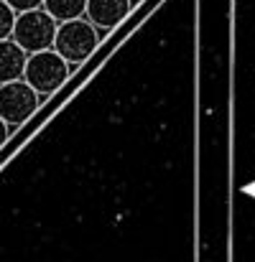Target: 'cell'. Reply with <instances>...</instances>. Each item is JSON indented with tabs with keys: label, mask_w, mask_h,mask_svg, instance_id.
Listing matches in <instances>:
<instances>
[{
	"label": "cell",
	"mask_w": 255,
	"mask_h": 262,
	"mask_svg": "<svg viewBox=\"0 0 255 262\" xmlns=\"http://www.w3.org/2000/svg\"><path fill=\"white\" fill-rule=\"evenodd\" d=\"M56 20L44 10H23L15 13V23H13V33L10 41H15L26 54H36V51H46L54 46V36H56Z\"/></svg>",
	"instance_id": "obj_1"
},
{
	"label": "cell",
	"mask_w": 255,
	"mask_h": 262,
	"mask_svg": "<svg viewBox=\"0 0 255 262\" xmlns=\"http://www.w3.org/2000/svg\"><path fill=\"white\" fill-rule=\"evenodd\" d=\"M100 36L97 28L85 20V18H74V20H64L56 26V36H54V51L72 67V64H82L87 56L94 51Z\"/></svg>",
	"instance_id": "obj_2"
},
{
	"label": "cell",
	"mask_w": 255,
	"mask_h": 262,
	"mask_svg": "<svg viewBox=\"0 0 255 262\" xmlns=\"http://www.w3.org/2000/svg\"><path fill=\"white\" fill-rule=\"evenodd\" d=\"M69 77V64L54 51H36L28 54L26 69H23V82L33 89L36 94H51L62 87Z\"/></svg>",
	"instance_id": "obj_3"
},
{
	"label": "cell",
	"mask_w": 255,
	"mask_h": 262,
	"mask_svg": "<svg viewBox=\"0 0 255 262\" xmlns=\"http://www.w3.org/2000/svg\"><path fill=\"white\" fill-rule=\"evenodd\" d=\"M38 104V94L28 87L23 79L0 84V120L8 127L23 125Z\"/></svg>",
	"instance_id": "obj_4"
},
{
	"label": "cell",
	"mask_w": 255,
	"mask_h": 262,
	"mask_svg": "<svg viewBox=\"0 0 255 262\" xmlns=\"http://www.w3.org/2000/svg\"><path fill=\"white\" fill-rule=\"evenodd\" d=\"M133 0H87L85 15L94 28H115L128 18Z\"/></svg>",
	"instance_id": "obj_5"
},
{
	"label": "cell",
	"mask_w": 255,
	"mask_h": 262,
	"mask_svg": "<svg viewBox=\"0 0 255 262\" xmlns=\"http://www.w3.org/2000/svg\"><path fill=\"white\" fill-rule=\"evenodd\" d=\"M26 59H28V54L15 41H10V38L0 41V84L23 79Z\"/></svg>",
	"instance_id": "obj_6"
},
{
	"label": "cell",
	"mask_w": 255,
	"mask_h": 262,
	"mask_svg": "<svg viewBox=\"0 0 255 262\" xmlns=\"http://www.w3.org/2000/svg\"><path fill=\"white\" fill-rule=\"evenodd\" d=\"M41 8L56 23H64V20H74V18H82L85 15L87 0H44Z\"/></svg>",
	"instance_id": "obj_7"
},
{
	"label": "cell",
	"mask_w": 255,
	"mask_h": 262,
	"mask_svg": "<svg viewBox=\"0 0 255 262\" xmlns=\"http://www.w3.org/2000/svg\"><path fill=\"white\" fill-rule=\"evenodd\" d=\"M13 23H15V10H13L5 0H0V41L10 38Z\"/></svg>",
	"instance_id": "obj_8"
},
{
	"label": "cell",
	"mask_w": 255,
	"mask_h": 262,
	"mask_svg": "<svg viewBox=\"0 0 255 262\" xmlns=\"http://www.w3.org/2000/svg\"><path fill=\"white\" fill-rule=\"evenodd\" d=\"M15 13H23V10H36V8H41V3L44 0H5Z\"/></svg>",
	"instance_id": "obj_9"
},
{
	"label": "cell",
	"mask_w": 255,
	"mask_h": 262,
	"mask_svg": "<svg viewBox=\"0 0 255 262\" xmlns=\"http://www.w3.org/2000/svg\"><path fill=\"white\" fill-rule=\"evenodd\" d=\"M8 135H10V127H8V125H5V122L0 120V148L5 145V140H8Z\"/></svg>",
	"instance_id": "obj_10"
}]
</instances>
